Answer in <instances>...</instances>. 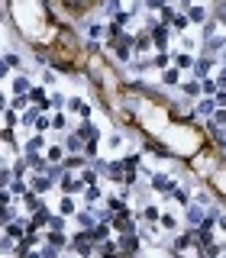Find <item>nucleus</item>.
<instances>
[{
  "label": "nucleus",
  "mask_w": 226,
  "mask_h": 258,
  "mask_svg": "<svg viewBox=\"0 0 226 258\" xmlns=\"http://www.w3.org/2000/svg\"><path fill=\"white\" fill-rule=\"evenodd\" d=\"M113 49V58L116 62H123V65H129L133 62V55H136V36H129V32H123L116 42H107Z\"/></svg>",
  "instance_id": "1"
},
{
  "label": "nucleus",
  "mask_w": 226,
  "mask_h": 258,
  "mask_svg": "<svg viewBox=\"0 0 226 258\" xmlns=\"http://www.w3.org/2000/svg\"><path fill=\"white\" fill-rule=\"evenodd\" d=\"M71 252L78 258H94V255H97V242L91 239V229H78V233H74Z\"/></svg>",
  "instance_id": "2"
},
{
  "label": "nucleus",
  "mask_w": 226,
  "mask_h": 258,
  "mask_svg": "<svg viewBox=\"0 0 226 258\" xmlns=\"http://www.w3.org/2000/svg\"><path fill=\"white\" fill-rule=\"evenodd\" d=\"M58 191H61V194H68V197H74V194H84V191H87V184H84L81 178H74L71 171H65V174H61V181H58Z\"/></svg>",
  "instance_id": "3"
},
{
  "label": "nucleus",
  "mask_w": 226,
  "mask_h": 258,
  "mask_svg": "<svg viewBox=\"0 0 226 258\" xmlns=\"http://www.w3.org/2000/svg\"><path fill=\"white\" fill-rule=\"evenodd\" d=\"M149 32H152V42H155V52H165L168 49V39H171V26H165V23H155V26H146Z\"/></svg>",
  "instance_id": "4"
},
{
  "label": "nucleus",
  "mask_w": 226,
  "mask_h": 258,
  "mask_svg": "<svg viewBox=\"0 0 226 258\" xmlns=\"http://www.w3.org/2000/svg\"><path fill=\"white\" fill-rule=\"evenodd\" d=\"M149 184H152V191H162V194H168V197H171V191L178 187V181H175V178H168L165 171H155V174H149Z\"/></svg>",
  "instance_id": "5"
},
{
  "label": "nucleus",
  "mask_w": 226,
  "mask_h": 258,
  "mask_svg": "<svg viewBox=\"0 0 226 258\" xmlns=\"http://www.w3.org/2000/svg\"><path fill=\"white\" fill-rule=\"evenodd\" d=\"M217 110H220V107H217V97H201L194 104V113H197V117H204V120H214Z\"/></svg>",
  "instance_id": "6"
},
{
  "label": "nucleus",
  "mask_w": 226,
  "mask_h": 258,
  "mask_svg": "<svg viewBox=\"0 0 226 258\" xmlns=\"http://www.w3.org/2000/svg\"><path fill=\"white\" fill-rule=\"evenodd\" d=\"M55 184H58V181H52L49 174H32V178H29V187H32L36 194H45V191H52Z\"/></svg>",
  "instance_id": "7"
},
{
  "label": "nucleus",
  "mask_w": 226,
  "mask_h": 258,
  "mask_svg": "<svg viewBox=\"0 0 226 258\" xmlns=\"http://www.w3.org/2000/svg\"><path fill=\"white\" fill-rule=\"evenodd\" d=\"M116 242H120V249H123V255H126V258L139 255V233H136V236H120Z\"/></svg>",
  "instance_id": "8"
},
{
  "label": "nucleus",
  "mask_w": 226,
  "mask_h": 258,
  "mask_svg": "<svg viewBox=\"0 0 226 258\" xmlns=\"http://www.w3.org/2000/svg\"><path fill=\"white\" fill-rule=\"evenodd\" d=\"M74 132H78V135H81V139H84V142H97V139H100V129L94 126L91 120H81V126L74 129Z\"/></svg>",
  "instance_id": "9"
},
{
  "label": "nucleus",
  "mask_w": 226,
  "mask_h": 258,
  "mask_svg": "<svg viewBox=\"0 0 226 258\" xmlns=\"http://www.w3.org/2000/svg\"><path fill=\"white\" fill-rule=\"evenodd\" d=\"M45 242L55 246V249H71V239L65 236V229H49V233H45Z\"/></svg>",
  "instance_id": "10"
},
{
  "label": "nucleus",
  "mask_w": 226,
  "mask_h": 258,
  "mask_svg": "<svg viewBox=\"0 0 226 258\" xmlns=\"http://www.w3.org/2000/svg\"><path fill=\"white\" fill-rule=\"evenodd\" d=\"M19 200H23V210H26V213H36V210H42V194H36L32 187H29V194H23Z\"/></svg>",
  "instance_id": "11"
},
{
  "label": "nucleus",
  "mask_w": 226,
  "mask_h": 258,
  "mask_svg": "<svg viewBox=\"0 0 226 258\" xmlns=\"http://www.w3.org/2000/svg\"><path fill=\"white\" fill-rule=\"evenodd\" d=\"M214 62H217V58H210V55L197 58V65H194V78H197V81L210 78V71H214Z\"/></svg>",
  "instance_id": "12"
},
{
  "label": "nucleus",
  "mask_w": 226,
  "mask_h": 258,
  "mask_svg": "<svg viewBox=\"0 0 226 258\" xmlns=\"http://www.w3.org/2000/svg\"><path fill=\"white\" fill-rule=\"evenodd\" d=\"M65 148H68V152H71V155H84V148H87V142H84V139H81V135H78V132H68V135H65Z\"/></svg>",
  "instance_id": "13"
},
{
  "label": "nucleus",
  "mask_w": 226,
  "mask_h": 258,
  "mask_svg": "<svg viewBox=\"0 0 226 258\" xmlns=\"http://www.w3.org/2000/svg\"><path fill=\"white\" fill-rule=\"evenodd\" d=\"M142 148H146V152H152V155H159V158H171V155H175L168 145H162L159 139H146V142H142Z\"/></svg>",
  "instance_id": "14"
},
{
  "label": "nucleus",
  "mask_w": 226,
  "mask_h": 258,
  "mask_svg": "<svg viewBox=\"0 0 226 258\" xmlns=\"http://www.w3.org/2000/svg\"><path fill=\"white\" fill-rule=\"evenodd\" d=\"M65 110L78 113L81 120H87V117H91V104H84V100H81V97H68V107H65Z\"/></svg>",
  "instance_id": "15"
},
{
  "label": "nucleus",
  "mask_w": 226,
  "mask_h": 258,
  "mask_svg": "<svg viewBox=\"0 0 226 258\" xmlns=\"http://www.w3.org/2000/svg\"><path fill=\"white\" fill-rule=\"evenodd\" d=\"M74 220H78V226L81 229H94V226H97V216H94V210L91 207H87V210H78V213H74Z\"/></svg>",
  "instance_id": "16"
},
{
  "label": "nucleus",
  "mask_w": 226,
  "mask_h": 258,
  "mask_svg": "<svg viewBox=\"0 0 226 258\" xmlns=\"http://www.w3.org/2000/svg\"><path fill=\"white\" fill-rule=\"evenodd\" d=\"M162 84H165V87H181L184 84V81H181V68H175V65L165 68V71H162Z\"/></svg>",
  "instance_id": "17"
},
{
  "label": "nucleus",
  "mask_w": 226,
  "mask_h": 258,
  "mask_svg": "<svg viewBox=\"0 0 226 258\" xmlns=\"http://www.w3.org/2000/svg\"><path fill=\"white\" fill-rule=\"evenodd\" d=\"M42 148H49V145H45V135H42V132H36V135H29V139H26V145H23V155L42 152Z\"/></svg>",
  "instance_id": "18"
},
{
  "label": "nucleus",
  "mask_w": 226,
  "mask_h": 258,
  "mask_svg": "<svg viewBox=\"0 0 226 258\" xmlns=\"http://www.w3.org/2000/svg\"><path fill=\"white\" fill-rule=\"evenodd\" d=\"M223 45H226V36H214V39H207V42H204V55L217 58V55L223 52Z\"/></svg>",
  "instance_id": "19"
},
{
  "label": "nucleus",
  "mask_w": 226,
  "mask_h": 258,
  "mask_svg": "<svg viewBox=\"0 0 226 258\" xmlns=\"http://www.w3.org/2000/svg\"><path fill=\"white\" fill-rule=\"evenodd\" d=\"M152 32L149 29H142V32H136V52H139V55H146V52H152Z\"/></svg>",
  "instance_id": "20"
},
{
  "label": "nucleus",
  "mask_w": 226,
  "mask_h": 258,
  "mask_svg": "<svg viewBox=\"0 0 226 258\" xmlns=\"http://www.w3.org/2000/svg\"><path fill=\"white\" fill-rule=\"evenodd\" d=\"M32 91V81L26 78V71H19L16 78H13V94H19V97H23V94H29Z\"/></svg>",
  "instance_id": "21"
},
{
  "label": "nucleus",
  "mask_w": 226,
  "mask_h": 258,
  "mask_svg": "<svg viewBox=\"0 0 226 258\" xmlns=\"http://www.w3.org/2000/svg\"><path fill=\"white\" fill-rule=\"evenodd\" d=\"M65 171H84V165H87V155H68L65 161Z\"/></svg>",
  "instance_id": "22"
},
{
  "label": "nucleus",
  "mask_w": 226,
  "mask_h": 258,
  "mask_svg": "<svg viewBox=\"0 0 226 258\" xmlns=\"http://www.w3.org/2000/svg\"><path fill=\"white\" fill-rule=\"evenodd\" d=\"M181 91L188 94L191 100H201V97H204V84H201V81H184V84H181Z\"/></svg>",
  "instance_id": "23"
},
{
  "label": "nucleus",
  "mask_w": 226,
  "mask_h": 258,
  "mask_svg": "<svg viewBox=\"0 0 226 258\" xmlns=\"http://www.w3.org/2000/svg\"><path fill=\"white\" fill-rule=\"evenodd\" d=\"M110 229H113L110 223H97V226L91 229V239H94V242H97V246H100V242H107V239H110Z\"/></svg>",
  "instance_id": "24"
},
{
  "label": "nucleus",
  "mask_w": 226,
  "mask_h": 258,
  "mask_svg": "<svg viewBox=\"0 0 226 258\" xmlns=\"http://www.w3.org/2000/svg\"><path fill=\"white\" fill-rule=\"evenodd\" d=\"M39 117H42V110H39V107H29V110L19 113V123H23V126H36Z\"/></svg>",
  "instance_id": "25"
},
{
  "label": "nucleus",
  "mask_w": 226,
  "mask_h": 258,
  "mask_svg": "<svg viewBox=\"0 0 226 258\" xmlns=\"http://www.w3.org/2000/svg\"><path fill=\"white\" fill-rule=\"evenodd\" d=\"M65 152H68L65 145H49L45 148V158H49L52 165H61V161H65Z\"/></svg>",
  "instance_id": "26"
},
{
  "label": "nucleus",
  "mask_w": 226,
  "mask_h": 258,
  "mask_svg": "<svg viewBox=\"0 0 226 258\" xmlns=\"http://www.w3.org/2000/svg\"><path fill=\"white\" fill-rule=\"evenodd\" d=\"M29 220H32V229H42V226H49V220H52V213H49V210H36V213H32L29 216Z\"/></svg>",
  "instance_id": "27"
},
{
  "label": "nucleus",
  "mask_w": 226,
  "mask_h": 258,
  "mask_svg": "<svg viewBox=\"0 0 226 258\" xmlns=\"http://www.w3.org/2000/svg\"><path fill=\"white\" fill-rule=\"evenodd\" d=\"M152 65L165 71V68H171V65H175V55H168V52H155V55H152Z\"/></svg>",
  "instance_id": "28"
},
{
  "label": "nucleus",
  "mask_w": 226,
  "mask_h": 258,
  "mask_svg": "<svg viewBox=\"0 0 226 258\" xmlns=\"http://www.w3.org/2000/svg\"><path fill=\"white\" fill-rule=\"evenodd\" d=\"M197 58H191V52H175V68H194Z\"/></svg>",
  "instance_id": "29"
},
{
  "label": "nucleus",
  "mask_w": 226,
  "mask_h": 258,
  "mask_svg": "<svg viewBox=\"0 0 226 258\" xmlns=\"http://www.w3.org/2000/svg\"><path fill=\"white\" fill-rule=\"evenodd\" d=\"M188 16H191V23H207V19H210V13L207 10H204V6H191V10H188Z\"/></svg>",
  "instance_id": "30"
},
{
  "label": "nucleus",
  "mask_w": 226,
  "mask_h": 258,
  "mask_svg": "<svg viewBox=\"0 0 226 258\" xmlns=\"http://www.w3.org/2000/svg\"><path fill=\"white\" fill-rule=\"evenodd\" d=\"M58 213L61 216H74V213H78V210H74V197H61V203H58Z\"/></svg>",
  "instance_id": "31"
},
{
  "label": "nucleus",
  "mask_w": 226,
  "mask_h": 258,
  "mask_svg": "<svg viewBox=\"0 0 226 258\" xmlns=\"http://www.w3.org/2000/svg\"><path fill=\"white\" fill-rule=\"evenodd\" d=\"M171 200H178L181 207H191V194H188V187H181V184H178L175 191H171Z\"/></svg>",
  "instance_id": "32"
},
{
  "label": "nucleus",
  "mask_w": 226,
  "mask_h": 258,
  "mask_svg": "<svg viewBox=\"0 0 226 258\" xmlns=\"http://www.w3.org/2000/svg\"><path fill=\"white\" fill-rule=\"evenodd\" d=\"M87 36H91V42H97V39L107 36V26L104 23H91V26H87Z\"/></svg>",
  "instance_id": "33"
},
{
  "label": "nucleus",
  "mask_w": 226,
  "mask_h": 258,
  "mask_svg": "<svg viewBox=\"0 0 226 258\" xmlns=\"http://www.w3.org/2000/svg\"><path fill=\"white\" fill-rule=\"evenodd\" d=\"M100 10H104V13H107V16H110V19H113V16H116V13H120V10H123V6H120V0H100Z\"/></svg>",
  "instance_id": "34"
},
{
  "label": "nucleus",
  "mask_w": 226,
  "mask_h": 258,
  "mask_svg": "<svg viewBox=\"0 0 226 258\" xmlns=\"http://www.w3.org/2000/svg\"><path fill=\"white\" fill-rule=\"evenodd\" d=\"M100 197H104V191H100L97 184H91V187H87V191H84V200H87V207H94V203H97Z\"/></svg>",
  "instance_id": "35"
},
{
  "label": "nucleus",
  "mask_w": 226,
  "mask_h": 258,
  "mask_svg": "<svg viewBox=\"0 0 226 258\" xmlns=\"http://www.w3.org/2000/svg\"><path fill=\"white\" fill-rule=\"evenodd\" d=\"M214 19L220 26H226V0H217V3H214Z\"/></svg>",
  "instance_id": "36"
},
{
  "label": "nucleus",
  "mask_w": 226,
  "mask_h": 258,
  "mask_svg": "<svg viewBox=\"0 0 226 258\" xmlns=\"http://www.w3.org/2000/svg\"><path fill=\"white\" fill-rule=\"evenodd\" d=\"M188 26H191V16H188V13H178L175 23H171V29H175V32H184Z\"/></svg>",
  "instance_id": "37"
},
{
  "label": "nucleus",
  "mask_w": 226,
  "mask_h": 258,
  "mask_svg": "<svg viewBox=\"0 0 226 258\" xmlns=\"http://www.w3.org/2000/svg\"><path fill=\"white\" fill-rule=\"evenodd\" d=\"M217 26H220V23H217V19H207V23H204V29H201V39H204V42L217 36Z\"/></svg>",
  "instance_id": "38"
},
{
  "label": "nucleus",
  "mask_w": 226,
  "mask_h": 258,
  "mask_svg": "<svg viewBox=\"0 0 226 258\" xmlns=\"http://www.w3.org/2000/svg\"><path fill=\"white\" fill-rule=\"evenodd\" d=\"M142 6H146L149 13H162L168 6V0H142Z\"/></svg>",
  "instance_id": "39"
},
{
  "label": "nucleus",
  "mask_w": 226,
  "mask_h": 258,
  "mask_svg": "<svg viewBox=\"0 0 226 258\" xmlns=\"http://www.w3.org/2000/svg\"><path fill=\"white\" fill-rule=\"evenodd\" d=\"M78 178H81V181H84V184H87V187H91V184H97V178H100V171H94V168H84V171H81V174H78Z\"/></svg>",
  "instance_id": "40"
},
{
  "label": "nucleus",
  "mask_w": 226,
  "mask_h": 258,
  "mask_svg": "<svg viewBox=\"0 0 226 258\" xmlns=\"http://www.w3.org/2000/svg\"><path fill=\"white\" fill-rule=\"evenodd\" d=\"M142 220H146V223H159L162 220V210L159 207H146V210H142Z\"/></svg>",
  "instance_id": "41"
},
{
  "label": "nucleus",
  "mask_w": 226,
  "mask_h": 258,
  "mask_svg": "<svg viewBox=\"0 0 226 258\" xmlns=\"http://www.w3.org/2000/svg\"><path fill=\"white\" fill-rule=\"evenodd\" d=\"M175 16H178V10H175V6H171V3H168L165 10L159 13V19H162V23H165V26H171V23H175Z\"/></svg>",
  "instance_id": "42"
},
{
  "label": "nucleus",
  "mask_w": 226,
  "mask_h": 258,
  "mask_svg": "<svg viewBox=\"0 0 226 258\" xmlns=\"http://www.w3.org/2000/svg\"><path fill=\"white\" fill-rule=\"evenodd\" d=\"M49 104H52V110H65L68 97H61V94H49Z\"/></svg>",
  "instance_id": "43"
},
{
  "label": "nucleus",
  "mask_w": 226,
  "mask_h": 258,
  "mask_svg": "<svg viewBox=\"0 0 226 258\" xmlns=\"http://www.w3.org/2000/svg\"><path fill=\"white\" fill-rule=\"evenodd\" d=\"M10 223H16V207H3V226H10Z\"/></svg>",
  "instance_id": "44"
},
{
  "label": "nucleus",
  "mask_w": 226,
  "mask_h": 258,
  "mask_svg": "<svg viewBox=\"0 0 226 258\" xmlns=\"http://www.w3.org/2000/svg\"><path fill=\"white\" fill-rule=\"evenodd\" d=\"M45 229H65V216L52 213V220H49V226H45Z\"/></svg>",
  "instance_id": "45"
},
{
  "label": "nucleus",
  "mask_w": 226,
  "mask_h": 258,
  "mask_svg": "<svg viewBox=\"0 0 226 258\" xmlns=\"http://www.w3.org/2000/svg\"><path fill=\"white\" fill-rule=\"evenodd\" d=\"M52 129H68V120H65V113H55V117H52Z\"/></svg>",
  "instance_id": "46"
},
{
  "label": "nucleus",
  "mask_w": 226,
  "mask_h": 258,
  "mask_svg": "<svg viewBox=\"0 0 226 258\" xmlns=\"http://www.w3.org/2000/svg\"><path fill=\"white\" fill-rule=\"evenodd\" d=\"M3 123H6V129L16 126V110H10V107H6V110H3Z\"/></svg>",
  "instance_id": "47"
},
{
  "label": "nucleus",
  "mask_w": 226,
  "mask_h": 258,
  "mask_svg": "<svg viewBox=\"0 0 226 258\" xmlns=\"http://www.w3.org/2000/svg\"><path fill=\"white\" fill-rule=\"evenodd\" d=\"M3 65H6V68H19L23 62H19V55H13V52H6V55H3Z\"/></svg>",
  "instance_id": "48"
},
{
  "label": "nucleus",
  "mask_w": 226,
  "mask_h": 258,
  "mask_svg": "<svg viewBox=\"0 0 226 258\" xmlns=\"http://www.w3.org/2000/svg\"><path fill=\"white\" fill-rule=\"evenodd\" d=\"M45 129H52V117H39V123H36V132H45Z\"/></svg>",
  "instance_id": "49"
},
{
  "label": "nucleus",
  "mask_w": 226,
  "mask_h": 258,
  "mask_svg": "<svg viewBox=\"0 0 226 258\" xmlns=\"http://www.w3.org/2000/svg\"><path fill=\"white\" fill-rule=\"evenodd\" d=\"M58 252H61V249H55V246H49V242H45V246H42V258H61Z\"/></svg>",
  "instance_id": "50"
},
{
  "label": "nucleus",
  "mask_w": 226,
  "mask_h": 258,
  "mask_svg": "<svg viewBox=\"0 0 226 258\" xmlns=\"http://www.w3.org/2000/svg\"><path fill=\"white\" fill-rule=\"evenodd\" d=\"M84 155H87V161H94V158H97V142H87Z\"/></svg>",
  "instance_id": "51"
},
{
  "label": "nucleus",
  "mask_w": 226,
  "mask_h": 258,
  "mask_svg": "<svg viewBox=\"0 0 226 258\" xmlns=\"http://www.w3.org/2000/svg\"><path fill=\"white\" fill-rule=\"evenodd\" d=\"M159 223H162V226H165V229H175V226H178V220H175V216H162Z\"/></svg>",
  "instance_id": "52"
},
{
  "label": "nucleus",
  "mask_w": 226,
  "mask_h": 258,
  "mask_svg": "<svg viewBox=\"0 0 226 258\" xmlns=\"http://www.w3.org/2000/svg\"><path fill=\"white\" fill-rule=\"evenodd\" d=\"M107 142H110V148H120V145H123V135H120V132H113Z\"/></svg>",
  "instance_id": "53"
},
{
  "label": "nucleus",
  "mask_w": 226,
  "mask_h": 258,
  "mask_svg": "<svg viewBox=\"0 0 226 258\" xmlns=\"http://www.w3.org/2000/svg\"><path fill=\"white\" fill-rule=\"evenodd\" d=\"M42 81H45V84H49V87H52V84H55V81H58V78H55V71H49V68H45V74H42Z\"/></svg>",
  "instance_id": "54"
},
{
  "label": "nucleus",
  "mask_w": 226,
  "mask_h": 258,
  "mask_svg": "<svg viewBox=\"0 0 226 258\" xmlns=\"http://www.w3.org/2000/svg\"><path fill=\"white\" fill-rule=\"evenodd\" d=\"M191 6H194V0H178V10H181V13H188Z\"/></svg>",
  "instance_id": "55"
},
{
  "label": "nucleus",
  "mask_w": 226,
  "mask_h": 258,
  "mask_svg": "<svg viewBox=\"0 0 226 258\" xmlns=\"http://www.w3.org/2000/svg\"><path fill=\"white\" fill-rule=\"evenodd\" d=\"M217 107H220V110H226V91L217 94Z\"/></svg>",
  "instance_id": "56"
},
{
  "label": "nucleus",
  "mask_w": 226,
  "mask_h": 258,
  "mask_svg": "<svg viewBox=\"0 0 226 258\" xmlns=\"http://www.w3.org/2000/svg\"><path fill=\"white\" fill-rule=\"evenodd\" d=\"M23 258H42V249H29V252H26Z\"/></svg>",
  "instance_id": "57"
}]
</instances>
